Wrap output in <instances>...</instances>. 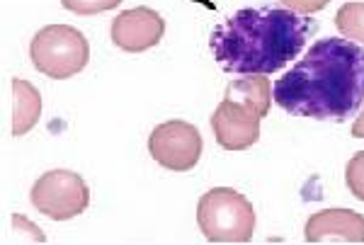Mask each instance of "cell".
Masks as SVG:
<instances>
[{"label": "cell", "mask_w": 364, "mask_h": 245, "mask_svg": "<svg viewBox=\"0 0 364 245\" xmlns=\"http://www.w3.org/2000/svg\"><path fill=\"white\" fill-rule=\"evenodd\" d=\"M272 97L294 116L345 121L364 104V46L345 37L318 39L272 87Z\"/></svg>", "instance_id": "obj_1"}, {"label": "cell", "mask_w": 364, "mask_h": 245, "mask_svg": "<svg viewBox=\"0 0 364 245\" xmlns=\"http://www.w3.org/2000/svg\"><path fill=\"white\" fill-rule=\"evenodd\" d=\"M316 29L289 8H243L214 27L209 46L226 73L269 75L294 61Z\"/></svg>", "instance_id": "obj_2"}, {"label": "cell", "mask_w": 364, "mask_h": 245, "mask_svg": "<svg viewBox=\"0 0 364 245\" xmlns=\"http://www.w3.org/2000/svg\"><path fill=\"white\" fill-rule=\"evenodd\" d=\"M197 224L209 243H250L255 233V209L240 192L214 187L197 204Z\"/></svg>", "instance_id": "obj_3"}, {"label": "cell", "mask_w": 364, "mask_h": 245, "mask_svg": "<svg viewBox=\"0 0 364 245\" xmlns=\"http://www.w3.org/2000/svg\"><path fill=\"white\" fill-rule=\"evenodd\" d=\"M29 58L46 78L66 80L90 61V44L80 29L70 25H46L29 42Z\"/></svg>", "instance_id": "obj_4"}, {"label": "cell", "mask_w": 364, "mask_h": 245, "mask_svg": "<svg viewBox=\"0 0 364 245\" xmlns=\"http://www.w3.org/2000/svg\"><path fill=\"white\" fill-rule=\"evenodd\" d=\"M29 202L44 217L68 221L80 217L90 207V187L78 173L49 170L34 183L32 192H29Z\"/></svg>", "instance_id": "obj_5"}, {"label": "cell", "mask_w": 364, "mask_h": 245, "mask_svg": "<svg viewBox=\"0 0 364 245\" xmlns=\"http://www.w3.org/2000/svg\"><path fill=\"white\" fill-rule=\"evenodd\" d=\"M202 134L195 124L170 119L158 124L149 136V153L158 165L173 173H187L202 158Z\"/></svg>", "instance_id": "obj_6"}, {"label": "cell", "mask_w": 364, "mask_h": 245, "mask_svg": "<svg viewBox=\"0 0 364 245\" xmlns=\"http://www.w3.org/2000/svg\"><path fill=\"white\" fill-rule=\"evenodd\" d=\"M262 114L255 104L240 100V97L224 95L219 107L211 116V129H214L216 143L226 151H245L257 143L260 138V121Z\"/></svg>", "instance_id": "obj_7"}, {"label": "cell", "mask_w": 364, "mask_h": 245, "mask_svg": "<svg viewBox=\"0 0 364 245\" xmlns=\"http://www.w3.org/2000/svg\"><path fill=\"white\" fill-rule=\"evenodd\" d=\"M109 37L122 51L141 54V51H149L161 44V39L166 37V20L156 10L141 5V8L124 10L114 17Z\"/></svg>", "instance_id": "obj_8"}, {"label": "cell", "mask_w": 364, "mask_h": 245, "mask_svg": "<svg viewBox=\"0 0 364 245\" xmlns=\"http://www.w3.org/2000/svg\"><path fill=\"white\" fill-rule=\"evenodd\" d=\"M304 241L364 243V217L352 209H323V212L311 214L304 226Z\"/></svg>", "instance_id": "obj_9"}, {"label": "cell", "mask_w": 364, "mask_h": 245, "mask_svg": "<svg viewBox=\"0 0 364 245\" xmlns=\"http://www.w3.org/2000/svg\"><path fill=\"white\" fill-rule=\"evenodd\" d=\"M15 112H13V136H25L34 129L42 116V95L32 83L22 78H13Z\"/></svg>", "instance_id": "obj_10"}, {"label": "cell", "mask_w": 364, "mask_h": 245, "mask_svg": "<svg viewBox=\"0 0 364 245\" xmlns=\"http://www.w3.org/2000/svg\"><path fill=\"white\" fill-rule=\"evenodd\" d=\"M336 27L345 39L364 44V3H345L336 13Z\"/></svg>", "instance_id": "obj_11"}, {"label": "cell", "mask_w": 364, "mask_h": 245, "mask_svg": "<svg viewBox=\"0 0 364 245\" xmlns=\"http://www.w3.org/2000/svg\"><path fill=\"white\" fill-rule=\"evenodd\" d=\"M345 183L355 200L364 202V151H357L345 168Z\"/></svg>", "instance_id": "obj_12"}, {"label": "cell", "mask_w": 364, "mask_h": 245, "mask_svg": "<svg viewBox=\"0 0 364 245\" xmlns=\"http://www.w3.org/2000/svg\"><path fill=\"white\" fill-rule=\"evenodd\" d=\"M122 0H61V5L75 15H100L117 8Z\"/></svg>", "instance_id": "obj_13"}, {"label": "cell", "mask_w": 364, "mask_h": 245, "mask_svg": "<svg viewBox=\"0 0 364 245\" xmlns=\"http://www.w3.org/2000/svg\"><path fill=\"white\" fill-rule=\"evenodd\" d=\"M331 0H282V5L294 13H301V15H314V13H321Z\"/></svg>", "instance_id": "obj_14"}, {"label": "cell", "mask_w": 364, "mask_h": 245, "mask_svg": "<svg viewBox=\"0 0 364 245\" xmlns=\"http://www.w3.org/2000/svg\"><path fill=\"white\" fill-rule=\"evenodd\" d=\"M352 136H355V138H364V107H362L360 116L355 119V124H352Z\"/></svg>", "instance_id": "obj_15"}]
</instances>
